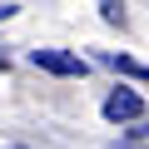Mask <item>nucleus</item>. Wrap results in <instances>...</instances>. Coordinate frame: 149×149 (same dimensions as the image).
<instances>
[{
  "mask_svg": "<svg viewBox=\"0 0 149 149\" xmlns=\"http://www.w3.org/2000/svg\"><path fill=\"white\" fill-rule=\"evenodd\" d=\"M10 15H15V5H0V20H10Z\"/></svg>",
  "mask_w": 149,
  "mask_h": 149,
  "instance_id": "6",
  "label": "nucleus"
},
{
  "mask_svg": "<svg viewBox=\"0 0 149 149\" xmlns=\"http://www.w3.org/2000/svg\"><path fill=\"white\" fill-rule=\"evenodd\" d=\"M134 114H144V100H139V90H114V95L104 100V119H109V124H129Z\"/></svg>",
  "mask_w": 149,
  "mask_h": 149,
  "instance_id": "2",
  "label": "nucleus"
},
{
  "mask_svg": "<svg viewBox=\"0 0 149 149\" xmlns=\"http://www.w3.org/2000/svg\"><path fill=\"white\" fill-rule=\"evenodd\" d=\"M129 139H149V114H134L129 119Z\"/></svg>",
  "mask_w": 149,
  "mask_h": 149,
  "instance_id": "5",
  "label": "nucleus"
},
{
  "mask_svg": "<svg viewBox=\"0 0 149 149\" xmlns=\"http://www.w3.org/2000/svg\"><path fill=\"white\" fill-rule=\"evenodd\" d=\"M30 65L35 70H50V74H90V65L80 55H70V50H30Z\"/></svg>",
  "mask_w": 149,
  "mask_h": 149,
  "instance_id": "1",
  "label": "nucleus"
},
{
  "mask_svg": "<svg viewBox=\"0 0 149 149\" xmlns=\"http://www.w3.org/2000/svg\"><path fill=\"white\" fill-rule=\"evenodd\" d=\"M119 149H144V139H134V144H119Z\"/></svg>",
  "mask_w": 149,
  "mask_h": 149,
  "instance_id": "7",
  "label": "nucleus"
},
{
  "mask_svg": "<svg viewBox=\"0 0 149 149\" xmlns=\"http://www.w3.org/2000/svg\"><path fill=\"white\" fill-rule=\"evenodd\" d=\"M104 65L119 70V74H134V80H149V65H134L129 55H104Z\"/></svg>",
  "mask_w": 149,
  "mask_h": 149,
  "instance_id": "3",
  "label": "nucleus"
},
{
  "mask_svg": "<svg viewBox=\"0 0 149 149\" xmlns=\"http://www.w3.org/2000/svg\"><path fill=\"white\" fill-rule=\"evenodd\" d=\"M15 149H25V144H15Z\"/></svg>",
  "mask_w": 149,
  "mask_h": 149,
  "instance_id": "8",
  "label": "nucleus"
},
{
  "mask_svg": "<svg viewBox=\"0 0 149 149\" xmlns=\"http://www.w3.org/2000/svg\"><path fill=\"white\" fill-rule=\"evenodd\" d=\"M100 15H104V25L124 30V0H100Z\"/></svg>",
  "mask_w": 149,
  "mask_h": 149,
  "instance_id": "4",
  "label": "nucleus"
}]
</instances>
